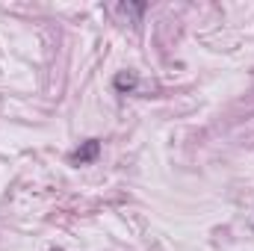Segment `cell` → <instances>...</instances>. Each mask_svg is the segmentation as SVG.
<instances>
[{"instance_id":"obj_2","label":"cell","mask_w":254,"mask_h":251,"mask_svg":"<svg viewBox=\"0 0 254 251\" xmlns=\"http://www.w3.org/2000/svg\"><path fill=\"white\" fill-rule=\"evenodd\" d=\"M136 83H139V80H136V74H133V71H122V74L116 77V89H119V92H133V89H136Z\"/></svg>"},{"instance_id":"obj_1","label":"cell","mask_w":254,"mask_h":251,"mask_svg":"<svg viewBox=\"0 0 254 251\" xmlns=\"http://www.w3.org/2000/svg\"><path fill=\"white\" fill-rule=\"evenodd\" d=\"M98 154H101V142H98V139H89V142H83L77 151L68 154V163H71V166H89V163L98 160Z\"/></svg>"}]
</instances>
